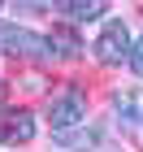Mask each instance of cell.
Returning a JSON list of instances; mask_svg holds the SVG:
<instances>
[{"instance_id":"1","label":"cell","mask_w":143,"mask_h":152,"mask_svg":"<svg viewBox=\"0 0 143 152\" xmlns=\"http://www.w3.org/2000/svg\"><path fill=\"white\" fill-rule=\"evenodd\" d=\"M95 61L100 65H121V61H130V48H134V39H130V26L121 22V18H108L104 26H100V35H95Z\"/></svg>"},{"instance_id":"2","label":"cell","mask_w":143,"mask_h":152,"mask_svg":"<svg viewBox=\"0 0 143 152\" xmlns=\"http://www.w3.org/2000/svg\"><path fill=\"white\" fill-rule=\"evenodd\" d=\"M87 122V96L78 87H61L48 96V126L52 130H70Z\"/></svg>"},{"instance_id":"3","label":"cell","mask_w":143,"mask_h":152,"mask_svg":"<svg viewBox=\"0 0 143 152\" xmlns=\"http://www.w3.org/2000/svg\"><path fill=\"white\" fill-rule=\"evenodd\" d=\"M0 48L9 57H22V61H52V39L35 35L26 26H0Z\"/></svg>"},{"instance_id":"4","label":"cell","mask_w":143,"mask_h":152,"mask_svg":"<svg viewBox=\"0 0 143 152\" xmlns=\"http://www.w3.org/2000/svg\"><path fill=\"white\" fill-rule=\"evenodd\" d=\"M35 139V113L30 109H0V143L4 148H17V143Z\"/></svg>"},{"instance_id":"5","label":"cell","mask_w":143,"mask_h":152,"mask_svg":"<svg viewBox=\"0 0 143 152\" xmlns=\"http://www.w3.org/2000/svg\"><path fill=\"white\" fill-rule=\"evenodd\" d=\"M57 4V13H65L74 26H83V22H100L108 13V0H52Z\"/></svg>"},{"instance_id":"6","label":"cell","mask_w":143,"mask_h":152,"mask_svg":"<svg viewBox=\"0 0 143 152\" xmlns=\"http://www.w3.org/2000/svg\"><path fill=\"white\" fill-rule=\"evenodd\" d=\"M113 109H117L121 126H139L143 122V91H117L113 96Z\"/></svg>"},{"instance_id":"7","label":"cell","mask_w":143,"mask_h":152,"mask_svg":"<svg viewBox=\"0 0 143 152\" xmlns=\"http://www.w3.org/2000/svg\"><path fill=\"white\" fill-rule=\"evenodd\" d=\"M48 39H52V57L57 61H74L78 52H83V44H78V35H74L70 26H52Z\"/></svg>"},{"instance_id":"8","label":"cell","mask_w":143,"mask_h":152,"mask_svg":"<svg viewBox=\"0 0 143 152\" xmlns=\"http://www.w3.org/2000/svg\"><path fill=\"white\" fill-rule=\"evenodd\" d=\"M130 70L143 78V39H134V48H130Z\"/></svg>"},{"instance_id":"9","label":"cell","mask_w":143,"mask_h":152,"mask_svg":"<svg viewBox=\"0 0 143 152\" xmlns=\"http://www.w3.org/2000/svg\"><path fill=\"white\" fill-rule=\"evenodd\" d=\"M0 4H4V0H0Z\"/></svg>"}]
</instances>
